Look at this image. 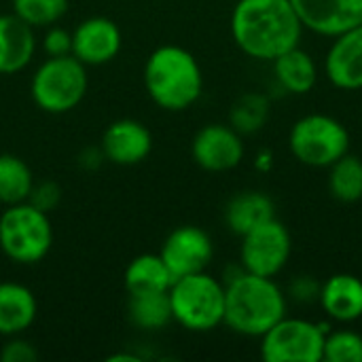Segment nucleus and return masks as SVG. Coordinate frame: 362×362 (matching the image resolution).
Wrapping results in <instances>:
<instances>
[{
    "mask_svg": "<svg viewBox=\"0 0 362 362\" xmlns=\"http://www.w3.org/2000/svg\"><path fill=\"white\" fill-rule=\"evenodd\" d=\"M303 23L291 0H238L231 13L235 45L255 59L274 62L299 45Z\"/></svg>",
    "mask_w": 362,
    "mask_h": 362,
    "instance_id": "1",
    "label": "nucleus"
},
{
    "mask_svg": "<svg viewBox=\"0 0 362 362\" xmlns=\"http://www.w3.org/2000/svg\"><path fill=\"white\" fill-rule=\"evenodd\" d=\"M286 316V297L274 278L240 272L225 282V320L233 333L263 337Z\"/></svg>",
    "mask_w": 362,
    "mask_h": 362,
    "instance_id": "2",
    "label": "nucleus"
},
{
    "mask_svg": "<svg viewBox=\"0 0 362 362\" xmlns=\"http://www.w3.org/2000/svg\"><path fill=\"white\" fill-rule=\"evenodd\" d=\"M144 87L159 108L180 112L199 100L204 74L191 51L178 45H163L144 64Z\"/></svg>",
    "mask_w": 362,
    "mask_h": 362,
    "instance_id": "3",
    "label": "nucleus"
},
{
    "mask_svg": "<svg viewBox=\"0 0 362 362\" xmlns=\"http://www.w3.org/2000/svg\"><path fill=\"white\" fill-rule=\"evenodd\" d=\"M172 318L193 333H208L225 320V284L199 272L176 278L170 286Z\"/></svg>",
    "mask_w": 362,
    "mask_h": 362,
    "instance_id": "4",
    "label": "nucleus"
},
{
    "mask_svg": "<svg viewBox=\"0 0 362 362\" xmlns=\"http://www.w3.org/2000/svg\"><path fill=\"white\" fill-rule=\"evenodd\" d=\"M53 246V225L49 212L30 202L6 206L0 214V250L17 265L40 263Z\"/></svg>",
    "mask_w": 362,
    "mask_h": 362,
    "instance_id": "5",
    "label": "nucleus"
},
{
    "mask_svg": "<svg viewBox=\"0 0 362 362\" xmlns=\"http://www.w3.org/2000/svg\"><path fill=\"white\" fill-rule=\"evenodd\" d=\"M87 66L74 55L47 57L34 72L30 91L34 104L49 115H64L76 108L87 93Z\"/></svg>",
    "mask_w": 362,
    "mask_h": 362,
    "instance_id": "6",
    "label": "nucleus"
},
{
    "mask_svg": "<svg viewBox=\"0 0 362 362\" xmlns=\"http://www.w3.org/2000/svg\"><path fill=\"white\" fill-rule=\"evenodd\" d=\"M288 148L310 168H329L350 153V134L329 115H308L291 127Z\"/></svg>",
    "mask_w": 362,
    "mask_h": 362,
    "instance_id": "7",
    "label": "nucleus"
},
{
    "mask_svg": "<svg viewBox=\"0 0 362 362\" xmlns=\"http://www.w3.org/2000/svg\"><path fill=\"white\" fill-rule=\"evenodd\" d=\"M327 333V325L284 316L261 337V356L265 362H320Z\"/></svg>",
    "mask_w": 362,
    "mask_h": 362,
    "instance_id": "8",
    "label": "nucleus"
},
{
    "mask_svg": "<svg viewBox=\"0 0 362 362\" xmlns=\"http://www.w3.org/2000/svg\"><path fill=\"white\" fill-rule=\"evenodd\" d=\"M291 250L293 244L288 229L278 218H272L242 235L240 263L244 272L276 278L286 267Z\"/></svg>",
    "mask_w": 362,
    "mask_h": 362,
    "instance_id": "9",
    "label": "nucleus"
},
{
    "mask_svg": "<svg viewBox=\"0 0 362 362\" xmlns=\"http://www.w3.org/2000/svg\"><path fill=\"white\" fill-rule=\"evenodd\" d=\"M159 255L176 280L182 276L206 272L214 257V246L204 229L195 225H182L165 238Z\"/></svg>",
    "mask_w": 362,
    "mask_h": 362,
    "instance_id": "10",
    "label": "nucleus"
},
{
    "mask_svg": "<svg viewBox=\"0 0 362 362\" xmlns=\"http://www.w3.org/2000/svg\"><path fill=\"white\" fill-rule=\"evenodd\" d=\"M193 161L206 172H227L242 163L244 142L242 134L231 125L210 123L202 127L191 142Z\"/></svg>",
    "mask_w": 362,
    "mask_h": 362,
    "instance_id": "11",
    "label": "nucleus"
},
{
    "mask_svg": "<svg viewBox=\"0 0 362 362\" xmlns=\"http://www.w3.org/2000/svg\"><path fill=\"white\" fill-rule=\"evenodd\" d=\"M303 28L335 38L337 34L361 25L362 0H291Z\"/></svg>",
    "mask_w": 362,
    "mask_h": 362,
    "instance_id": "12",
    "label": "nucleus"
},
{
    "mask_svg": "<svg viewBox=\"0 0 362 362\" xmlns=\"http://www.w3.org/2000/svg\"><path fill=\"white\" fill-rule=\"evenodd\" d=\"M123 45L119 25L108 17L83 19L72 30V55L85 66H102L112 62Z\"/></svg>",
    "mask_w": 362,
    "mask_h": 362,
    "instance_id": "13",
    "label": "nucleus"
},
{
    "mask_svg": "<svg viewBox=\"0 0 362 362\" xmlns=\"http://www.w3.org/2000/svg\"><path fill=\"white\" fill-rule=\"evenodd\" d=\"M100 148L104 159L115 165H136L151 155L153 136L144 123L136 119H119L102 134Z\"/></svg>",
    "mask_w": 362,
    "mask_h": 362,
    "instance_id": "14",
    "label": "nucleus"
},
{
    "mask_svg": "<svg viewBox=\"0 0 362 362\" xmlns=\"http://www.w3.org/2000/svg\"><path fill=\"white\" fill-rule=\"evenodd\" d=\"M325 70L337 89H362V23L335 36L325 59Z\"/></svg>",
    "mask_w": 362,
    "mask_h": 362,
    "instance_id": "15",
    "label": "nucleus"
},
{
    "mask_svg": "<svg viewBox=\"0 0 362 362\" xmlns=\"http://www.w3.org/2000/svg\"><path fill=\"white\" fill-rule=\"evenodd\" d=\"M36 53L34 28L15 13L0 15V74L21 72Z\"/></svg>",
    "mask_w": 362,
    "mask_h": 362,
    "instance_id": "16",
    "label": "nucleus"
},
{
    "mask_svg": "<svg viewBox=\"0 0 362 362\" xmlns=\"http://www.w3.org/2000/svg\"><path fill=\"white\" fill-rule=\"evenodd\" d=\"M318 301L331 320L354 322L362 318V280L352 274H335L320 286Z\"/></svg>",
    "mask_w": 362,
    "mask_h": 362,
    "instance_id": "17",
    "label": "nucleus"
},
{
    "mask_svg": "<svg viewBox=\"0 0 362 362\" xmlns=\"http://www.w3.org/2000/svg\"><path fill=\"white\" fill-rule=\"evenodd\" d=\"M38 314L34 293L19 282H0V335L13 337L28 331Z\"/></svg>",
    "mask_w": 362,
    "mask_h": 362,
    "instance_id": "18",
    "label": "nucleus"
},
{
    "mask_svg": "<svg viewBox=\"0 0 362 362\" xmlns=\"http://www.w3.org/2000/svg\"><path fill=\"white\" fill-rule=\"evenodd\" d=\"M272 218H276V206L272 197L261 191H242L225 206V223L240 238Z\"/></svg>",
    "mask_w": 362,
    "mask_h": 362,
    "instance_id": "19",
    "label": "nucleus"
},
{
    "mask_svg": "<svg viewBox=\"0 0 362 362\" xmlns=\"http://www.w3.org/2000/svg\"><path fill=\"white\" fill-rule=\"evenodd\" d=\"M272 64H274L276 81L288 93H297V95L310 93L318 81V68L314 57L308 51H303L299 45L278 55Z\"/></svg>",
    "mask_w": 362,
    "mask_h": 362,
    "instance_id": "20",
    "label": "nucleus"
},
{
    "mask_svg": "<svg viewBox=\"0 0 362 362\" xmlns=\"http://www.w3.org/2000/svg\"><path fill=\"white\" fill-rule=\"evenodd\" d=\"M174 282L172 272L163 263L161 255H138L129 261L125 269V291L127 295L170 291Z\"/></svg>",
    "mask_w": 362,
    "mask_h": 362,
    "instance_id": "21",
    "label": "nucleus"
},
{
    "mask_svg": "<svg viewBox=\"0 0 362 362\" xmlns=\"http://www.w3.org/2000/svg\"><path fill=\"white\" fill-rule=\"evenodd\" d=\"M127 318L134 327H138L142 331L165 329L174 320L172 318V305H170V293L157 291V293L129 295Z\"/></svg>",
    "mask_w": 362,
    "mask_h": 362,
    "instance_id": "22",
    "label": "nucleus"
},
{
    "mask_svg": "<svg viewBox=\"0 0 362 362\" xmlns=\"http://www.w3.org/2000/svg\"><path fill=\"white\" fill-rule=\"evenodd\" d=\"M34 187L30 165L11 153H0V204L13 206L28 202Z\"/></svg>",
    "mask_w": 362,
    "mask_h": 362,
    "instance_id": "23",
    "label": "nucleus"
},
{
    "mask_svg": "<svg viewBox=\"0 0 362 362\" xmlns=\"http://www.w3.org/2000/svg\"><path fill=\"white\" fill-rule=\"evenodd\" d=\"M329 191L341 204H354L362 199V159L346 153L333 165H329Z\"/></svg>",
    "mask_w": 362,
    "mask_h": 362,
    "instance_id": "24",
    "label": "nucleus"
},
{
    "mask_svg": "<svg viewBox=\"0 0 362 362\" xmlns=\"http://www.w3.org/2000/svg\"><path fill=\"white\" fill-rule=\"evenodd\" d=\"M68 11V0H13V13L32 28H49Z\"/></svg>",
    "mask_w": 362,
    "mask_h": 362,
    "instance_id": "25",
    "label": "nucleus"
},
{
    "mask_svg": "<svg viewBox=\"0 0 362 362\" xmlns=\"http://www.w3.org/2000/svg\"><path fill=\"white\" fill-rule=\"evenodd\" d=\"M267 119V100L257 93L242 95L231 110V127L240 134H252Z\"/></svg>",
    "mask_w": 362,
    "mask_h": 362,
    "instance_id": "26",
    "label": "nucleus"
},
{
    "mask_svg": "<svg viewBox=\"0 0 362 362\" xmlns=\"http://www.w3.org/2000/svg\"><path fill=\"white\" fill-rule=\"evenodd\" d=\"M322 361L362 362V337L354 331H335L325 337Z\"/></svg>",
    "mask_w": 362,
    "mask_h": 362,
    "instance_id": "27",
    "label": "nucleus"
},
{
    "mask_svg": "<svg viewBox=\"0 0 362 362\" xmlns=\"http://www.w3.org/2000/svg\"><path fill=\"white\" fill-rule=\"evenodd\" d=\"M42 51L47 53V57L72 55V32L59 25H49L42 36Z\"/></svg>",
    "mask_w": 362,
    "mask_h": 362,
    "instance_id": "28",
    "label": "nucleus"
},
{
    "mask_svg": "<svg viewBox=\"0 0 362 362\" xmlns=\"http://www.w3.org/2000/svg\"><path fill=\"white\" fill-rule=\"evenodd\" d=\"M59 199H62V189L55 182H49V180L34 182L32 193L28 197V202L32 206H36L38 210H42V212H53L55 206L59 204Z\"/></svg>",
    "mask_w": 362,
    "mask_h": 362,
    "instance_id": "29",
    "label": "nucleus"
},
{
    "mask_svg": "<svg viewBox=\"0 0 362 362\" xmlns=\"http://www.w3.org/2000/svg\"><path fill=\"white\" fill-rule=\"evenodd\" d=\"M36 358H38L36 348L30 341L21 339L19 335L8 337V341L0 350V361L2 362H34Z\"/></svg>",
    "mask_w": 362,
    "mask_h": 362,
    "instance_id": "30",
    "label": "nucleus"
},
{
    "mask_svg": "<svg viewBox=\"0 0 362 362\" xmlns=\"http://www.w3.org/2000/svg\"><path fill=\"white\" fill-rule=\"evenodd\" d=\"M291 295L297 301L310 303V301H314V299L320 297V284L314 278H310V276H301V278H297L291 284Z\"/></svg>",
    "mask_w": 362,
    "mask_h": 362,
    "instance_id": "31",
    "label": "nucleus"
}]
</instances>
